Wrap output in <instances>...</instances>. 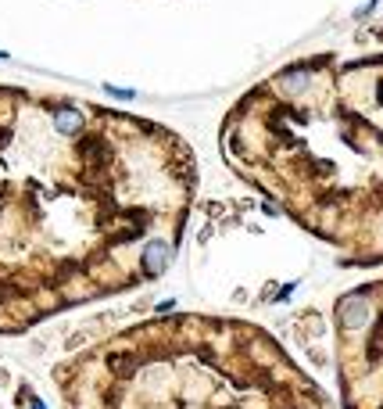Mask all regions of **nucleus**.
I'll return each instance as SVG.
<instances>
[{
    "mask_svg": "<svg viewBox=\"0 0 383 409\" xmlns=\"http://www.w3.org/2000/svg\"><path fill=\"white\" fill-rule=\"evenodd\" d=\"M0 58H8V54H4V51H0Z\"/></svg>",
    "mask_w": 383,
    "mask_h": 409,
    "instance_id": "obj_7",
    "label": "nucleus"
},
{
    "mask_svg": "<svg viewBox=\"0 0 383 409\" xmlns=\"http://www.w3.org/2000/svg\"><path fill=\"white\" fill-rule=\"evenodd\" d=\"M340 323H344L347 330L365 327V323H369V305H365L362 298H344V302H340Z\"/></svg>",
    "mask_w": 383,
    "mask_h": 409,
    "instance_id": "obj_2",
    "label": "nucleus"
},
{
    "mask_svg": "<svg viewBox=\"0 0 383 409\" xmlns=\"http://www.w3.org/2000/svg\"><path fill=\"white\" fill-rule=\"evenodd\" d=\"M308 83H312V76H308V72H301V69H298V72H283V76H279V86H283L286 93H301V90H308Z\"/></svg>",
    "mask_w": 383,
    "mask_h": 409,
    "instance_id": "obj_4",
    "label": "nucleus"
},
{
    "mask_svg": "<svg viewBox=\"0 0 383 409\" xmlns=\"http://www.w3.org/2000/svg\"><path fill=\"white\" fill-rule=\"evenodd\" d=\"M54 130H57L61 137H76V133H83V112L72 108V105H61V108L54 112Z\"/></svg>",
    "mask_w": 383,
    "mask_h": 409,
    "instance_id": "obj_3",
    "label": "nucleus"
},
{
    "mask_svg": "<svg viewBox=\"0 0 383 409\" xmlns=\"http://www.w3.org/2000/svg\"><path fill=\"white\" fill-rule=\"evenodd\" d=\"M169 259H172V248L165 244V241H151L147 248H144V273H151V276H158V273H165V266H169Z\"/></svg>",
    "mask_w": 383,
    "mask_h": 409,
    "instance_id": "obj_1",
    "label": "nucleus"
},
{
    "mask_svg": "<svg viewBox=\"0 0 383 409\" xmlns=\"http://www.w3.org/2000/svg\"><path fill=\"white\" fill-rule=\"evenodd\" d=\"M111 98H122V101H133V90H118V86H104Z\"/></svg>",
    "mask_w": 383,
    "mask_h": 409,
    "instance_id": "obj_5",
    "label": "nucleus"
},
{
    "mask_svg": "<svg viewBox=\"0 0 383 409\" xmlns=\"http://www.w3.org/2000/svg\"><path fill=\"white\" fill-rule=\"evenodd\" d=\"M33 409H43V402H33Z\"/></svg>",
    "mask_w": 383,
    "mask_h": 409,
    "instance_id": "obj_6",
    "label": "nucleus"
}]
</instances>
